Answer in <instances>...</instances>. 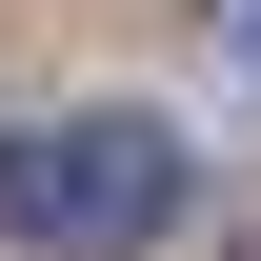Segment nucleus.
Returning a JSON list of instances; mask_svg holds the SVG:
<instances>
[{"instance_id":"f257e3e1","label":"nucleus","mask_w":261,"mask_h":261,"mask_svg":"<svg viewBox=\"0 0 261 261\" xmlns=\"http://www.w3.org/2000/svg\"><path fill=\"white\" fill-rule=\"evenodd\" d=\"M161 221H181V141L141 121V100H81V121H20V141H0V241L121 261V241H161Z\"/></svg>"},{"instance_id":"f03ea898","label":"nucleus","mask_w":261,"mask_h":261,"mask_svg":"<svg viewBox=\"0 0 261 261\" xmlns=\"http://www.w3.org/2000/svg\"><path fill=\"white\" fill-rule=\"evenodd\" d=\"M221 40H261V0H221Z\"/></svg>"}]
</instances>
